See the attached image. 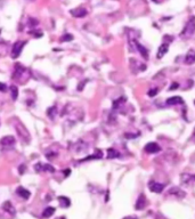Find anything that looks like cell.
<instances>
[{
    "label": "cell",
    "mask_w": 195,
    "mask_h": 219,
    "mask_svg": "<svg viewBox=\"0 0 195 219\" xmlns=\"http://www.w3.org/2000/svg\"><path fill=\"white\" fill-rule=\"evenodd\" d=\"M25 44H26L25 41H17V42H15L14 46H13V49H12V57L13 58L18 57V56L21 55L22 49H23V47H24Z\"/></svg>",
    "instance_id": "4"
},
{
    "label": "cell",
    "mask_w": 195,
    "mask_h": 219,
    "mask_svg": "<svg viewBox=\"0 0 195 219\" xmlns=\"http://www.w3.org/2000/svg\"><path fill=\"white\" fill-rule=\"evenodd\" d=\"M132 44L136 46V48L138 49V52H139L140 54H142V55H143V57L145 58V59H147V58H148V53H147L146 48H145L143 45H140L139 42H137L136 40H134V41H132Z\"/></svg>",
    "instance_id": "13"
},
{
    "label": "cell",
    "mask_w": 195,
    "mask_h": 219,
    "mask_svg": "<svg viewBox=\"0 0 195 219\" xmlns=\"http://www.w3.org/2000/svg\"><path fill=\"white\" fill-rule=\"evenodd\" d=\"M58 219H65V217H61V218H58Z\"/></svg>",
    "instance_id": "28"
},
{
    "label": "cell",
    "mask_w": 195,
    "mask_h": 219,
    "mask_svg": "<svg viewBox=\"0 0 195 219\" xmlns=\"http://www.w3.org/2000/svg\"><path fill=\"white\" fill-rule=\"evenodd\" d=\"M195 32V17L194 16H191L189 19L187 21V23L185 24V27L182 32V37L184 38H189L192 37Z\"/></svg>",
    "instance_id": "1"
},
{
    "label": "cell",
    "mask_w": 195,
    "mask_h": 219,
    "mask_svg": "<svg viewBox=\"0 0 195 219\" xmlns=\"http://www.w3.org/2000/svg\"><path fill=\"white\" fill-rule=\"evenodd\" d=\"M169 194L175 195L176 198H178V199H182V198L186 195V193H185L182 189H180L179 187H171L169 189Z\"/></svg>",
    "instance_id": "10"
},
{
    "label": "cell",
    "mask_w": 195,
    "mask_h": 219,
    "mask_svg": "<svg viewBox=\"0 0 195 219\" xmlns=\"http://www.w3.org/2000/svg\"><path fill=\"white\" fill-rule=\"evenodd\" d=\"M42 170H46V171H50V172H54V171H55V168H52L50 164H42Z\"/></svg>",
    "instance_id": "21"
},
{
    "label": "cell",
    "mask_w": 195,
    "mask_h": 219,
    "mask_svg": "<svg viewBox=\"0 0 195 219\" xmlns=\"http://www.w3.org/2000/svg\"><path fill=\"white\" fill-rule=\"evenodd\" d=\"M148 188H150L152 192H154V193H161L163 189H164V185L157 183V181H151L148 183Z\"/></svg>",
    "instance_id": "5"
},
{
    "label": "cell",
    "mask_w": 195,
    "mask_h": 219,
    "mask_svg": "<svg viewBox=\"0 0 195 219\" xmlns=\"http://www.w3.org/2000/svg\"><path fill=\"white\" fill-rule=\"evenodd\" d=\"M70 14H71L73 17L80 18V17H83V16L87 15V10H86L85 8H75V9L70 10Z\"/></svg>",
    "instance_id": "9"
},
{
    "label": "cell",
    "mask_w": 195,
    "mask_h": 219,
    "mask_svg": "<svg viewBox=\"0 0 195 219\" xmlns=\"http://www.w3.org/2000/svg\"><path fill=\"white\" fill-rule=\"evenodd\" d=\"M145 151H146L147 153H157V152L161 151V147H160L156 143H148V144H146V146H145Z\"/></svg>",
    "instance_id": "7"
},
{
    "label": "cell",
    "mask_w": 195,
    "mask_h": 219,
    "mask_svg": "<svg viewBox=\"0 0 195 219\" xmlns=\"http://www.w3.org/2000/svg\"><path fill=\"white\" fill-rule=\"evenodd\" d=\"M16 144V139L13 136H5L0 139V149L1 151H9L13 149Z\"/></svg>",
    "instance_id": "2"
},
{
    "label": "cell",
    "mask_w": 195,
    "mask_h": 219,
    "mask_svg": "<svg viewBox=\"0 0 195 219\" xmlns=\"http://www.w3.org/2000/svg\"><path fill=\"white\" fill-rule=\"evenodd\" d=\"M167 105L169 106H174V105H178V104H184V101H182V97L179 96H172L167 99Z\"/></svg>",
    "instance_id": "12"
},
{
    "label": "cell",
    "mask_w": 195,
    "mask_h": 219,
    "mask_svg": "<svg viewBox=\"0 0 195 219\" xmlns=\"http://www.w3.org/2000/svg\"><path fill=\"white\" fill-rule=\"evenodd\" d=\"M2 209H4L6 212L10 213V215H15V213H16V211H15V208H14L13 204H12L9 201H7V202H5V203H4Z\"/></svg>",
    "instance_id": "15"
},
{
    "label": "cell",
    "mask_w": 195,
    "mask_h": 219,
    "mask_svg": "<svg viewBox=\"0 0 195 219\" xmlns=\"http://www.w3.org/2000/svg\"><path fill=\"white\" fill-rule=\"evenodd\" d=\"M16 193L20 195L21 198H23L24 200H26V199H29L30 198V192L26 189V188H24V187H17V189H16Z\"/></svg>",
    "instance_id": "14"
},
{
    "label": "cell",
    "mask_w": 195,
    "mask_h": 219,
    "mask_svg": "<svg viewBox=\"0 0 195 219\" xmlns=\"http://www.w3.org/2000/svg\"><path fill=\"white\" fill-rule=\"evenodd\" d=\"M193 181H195V176H192V175L189 174H182V184H189V183H192Z\"/></svg>",
    "instance_id": "16"
},
{
    "label": "cell",
    "mask_w": 195,
    "mask_h": 219,
    "mask_svg": "<svg viewBox=\"0 0 195 219\" xmlns=\"http://www.w3.org/2000/svg\"><path fill=\"white\" fill-rule=\"evenodd\" d=\"M194 136H195V130H194Z\"/></svg>",
    "instance_id": "29"
},
{
    "label": "cell",
    "mask_w": 195,
    "mask_h": 219,
    "mask_svg": "<svg viewBox=\"0 0 195 219\" xmlns=\"http://www.w3.org/2000/svg\"><path fill=\"white\" fill-rule=\"evenodd\" d=\"M126 219H137V218H135V217H129V218H126Z\"/></svg>",
    "instance_id": "27"
},
{
    "label": "cell",
    "mask_w": 195,
    "mask_h": 219,
    "mask_svg": "<svg viewBox=\"0 0 195 219\" xmlns=\"http://www.w3.org/2000/svg\"><path fill=\"white\" fill-rule=\"evenodd\" d=\"M119 156H120V153L117 149H114V148H109L107 149V158L109 159H114V158H119Z\"/></svg>",
    "instance_id": "19"
},
{
    "label": "cell",
    "mask_w": 195,
    "mask_h": 219,
    "mask_svg": "<svg viewBox=\"0 0 195 219\" xmlns=\"http://www.w3.org/2000/svg\"><path fill=\"white\" fill-rule=\"evenodd\" d=\"M61 40H62V41H71V40H73V36L67 33V34H64L63 38L61 39Z\"/></svg>",
    "instance_id": "22"
},
{
    "label": "cell",
    "mask_w": 195,
    "mask_h": 219,
    "mask_svg": "<svg viewBox=\"0 0 195 219\" xmlns=\"http://www.w3.org/2000/svg\"><path fill=\"white\" fill-rule=\"evenodd\" d=\"M146 204H147V201H146V196H145L144 194H140V195L138 196L137 201H136V206H135L136 210H143L144 208L146 206Z\"/></svg>",
    "instance_id": "6"
},
{
    "label": "cell",
    "mask_w": 195,
    "mask_h": 219,
    "mask_svg": "<svg viewBox=\"0 0 195 219\" xmlns=\"http://www.w3.org/2000/svg\"><path fill=\"white\" fill-rule=\"evenodd\" d=\"M10 94H12V98H13L14 101L17 98V96H18V89H17V87L16 86H12L10 88Z\"/></svg>",
    "instance_id": "20"
},
{
    "label": "cell",
    "mask_w": 195,
    "mask_h": 219,
    "mask_svg": "<svg viewBox=\"0 0 195 219\" xmlns=\"http://www.w3.org/2000/svg\"><path fill=\"white\" fill-rule=\"evenodd\" d=\"M16 131H17V134L20 135L22 141H24L25 143L30 142V134H29V131L26 130V128L24 127V124L21 122V121H18V124L16 126Z\"/></svg>",
    "instance_id": "3"
},
{
    "label": "cell",
    "mask_w": 195,
    "mask_h": 219,
    "mask_svg": "<svg viewBox=\"0 0 195 219\" xmlns=\"http://www.w3.org/2000/svg\"><path fill=\"white\" fill-rule=\"evenodd\" d=\"M195 63V49H189L185 56V64L192 65Z\"/></svg>",
    "instance_id": "8"
},
{
    "label": "cell",
    "mask_w": 195,
    "mask_h": 219,
    "mask_svg": "<svg viewBox=\"0 0 195 219\" xmlns=\"http://www.w3.org/2000/svg\"><path fill=\"white\" fill-rule=\"evenodd\" d=\"M29 21H30V26H35L37 24H38V21H35V19H33V18H29Z\"/></svg>",
    "instance_id": "24"
},
{
    "label": "cell",
    "mask_w": 195,
    "mask_h": 219,
    "mask_svg": "<svg viewBox=\"0 0 195 219\" xmlns=\"http://www.w3.org/2000/svg\"><path fill=\"white\" fill-rule=\"evenodd\" d=\"M6 89H7L6 84H2V82H0V91H4V92H5V91H6Z\"/></svg>",
    "instance_id": "25"
},
{
    "label": "cell",
    "mask_w": 195,
    "mask_h": 219,
    "mask_svg": "<svg viewBox=\"0 0 195 219\" xmlns=\"http://www.w3.org/2000/svg\"><path fill=\"white\" fill-rule=\"evenodd\" d=\"M54 213H55V208H52V206H48V208H46L45 210H44V212H42V217H44V218H49V217H52Z\"/></svg>",
    "instance_id": "18"
},
{
    "label": "cell",
    "mask_w": 195,
    "mask_h": 219,
    "mask_svg": "<svg viewBox=\"0 0 195 219\" xmlns=\"http://www.w3.org/2000/svg\"><path fill=\"white\" fill-rule=\"evenodd\" d=\"M178 87H179V84H174L171 87H170V90H172V89H175V88H178Z\"/></svg>",
    "instance_id": "26"
},
{
    "label": "cell",
    "mask_w": 195,
    "mask_h": 219,
    "mask_svg": "<svg viewBox=\"0 0 195 219\" xmlns=\"http://www.w3.org/2000/svg\"><path fill=\"white\" fill-rule=\"evenodd\" d=\"M194 104H195V102H194Z\"/></svg>",
    "instance_id": "31"
},
{
    "label": "cell",
    "mask_w": 195,
    "mask_h": 219,
    "mask_svg": "<svg viewBox=\"0 0 195 219\" xmlns=\"http://www.w3.org/2000/svg\"><path fill=\"white\" fill-rule=\"evenodd\" d=\"M157 91H159V89L157 88H153V89H150L148 90V92H147V95L151 97H153V96H155L156 94H157Z\"/></svg>",
    "instance_id": "23"
},
{
    "label": "cell",
    "mask_w": 195,
    "mask_h": 219,
    "mask_svg": "<svg viewBox=\"0 0 195 219\" xmlns=\"http://www.w3.org/2000/svg\"><path fill=\"white\" fill-rule=\"evenodd\" d=\"M58 202L61 206H63V208H67V206H70L71 204V201L69 198H66V196H58Z\"/></svg>",
    "instance_id": "17"
},
{
    "label": "cell",
    "mask_w": 195,
    "mask_h": 219,
    "mask_svg": "<svg viewBox=\"0 0 195 219\" xmlns=\"http://www.w3.org/2000/svg\"><path fill=\"white\" fill-rule=\"evenodd\" d=\"M169 50V44H167V42H163L162 45L160 46V48H159V50H157V54H156V57L157 58H162L167 53Z\"/></svg>",
    "instance_id": "11"
},
{
    "label": "cell",
    "mask_w": 195,
    "mask_h": 219,
    "mask_svg": "<svg viewBox=\"0 0 195 219\" xmlns=\"http://www.w3.org/2000/svg\"><path fill=\"white\" fill-rule=\"evenodd\" d=\"M0 33H1V30H0Z\"/></svg>",
    "instance_id": "30"
}]
</instances>
